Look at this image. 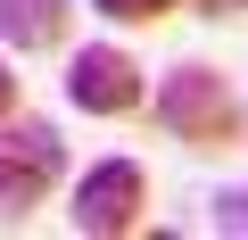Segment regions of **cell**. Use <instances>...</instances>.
<instances>
[{
	"instance_id": "7a4b0ae2",
	"label": "cell",
	"mask_w": 248,
	"mask_h": 240,
	"mask_svg": "<svg viewBox=\"0 0 248 240\" xmlns=\"http://www.w3.org/2000/svg\"><path fill=\"white\" fill-rule=\"evenodd\" d=\"M141 207H149V174H141L133 158H99V166L75 182L66 224L91 232V240H124V232H141Z\"/></svg>"
},
{
	"instance_id": "9c48e42d",
	"label": "cell",
	"mask_w": 248,
	"mask_h": 240,
	"mask_svg": "<svg viewBox=\"0 0 248 240\" xmlns=\"http://www.w3.org/2000/svg\"><path fill=\"white\" fill-rule=\"evenodd\" d=\"M232 9H248V0H232Z\"/></svg>"
},
{
	"instance_id": "ba28073f",
	"label": "cell",
	"mask_w": 248,
	"mask_h": 240,
	"mask_svg": "<svg viewBox=\"0 0 248 240\" xmlns=\"http://www.w3.org/2000/svg\"><path fill=\"white\" fill-rule=\"evenodd\" d=\"M17 99H25V75H17L9 58H0V116H17Z\"/></svg>"
},
{
	"instance_id": "277c9868",
	"label": "cell",
	"mask_w": 248,
	"mask_h": 240,
	"mask_svg": "<svg viewBox=\"0 0 248 240\" xmlns=\"http://www.w3.org/2000/svg\"><path fill=\"white\" fill-rule=\"evenodd\" d=\"M66 99L83 116H141L149 108V83H141V58L116 50V42H83L66 58Z\"/></svg>"
},
{
	"instance_id": "6da1fadb",
	"label": "cell",
	"mask_w": 248,
	"mask_h": 240,
	"mask_svg": "<svg viewBox=\"0 0 248 240\" xmlns=\"http://www.w3.org/2000/svg\"><path fill=\"white\" fill-rule=\"evenodd\" d=\"M149 108H157V125H166L182 149H232V141L248 133V108H240L232 75H223V66H207V58H182Z\"/></svg>"
},
{
	"instance_id": "5b68a950",
	"label": "cell",
	"mask_w": 248,
	"mask_h": 240,
	"mask_svg": "<svg viewBox=\"0 0 248 240\" xmlns=\"http://www.w3.org/2000/svg\"><path fill=\"white\" fill-rule=\"evenodd\" d=\"M66 25H75V0H0V42L9 50H58L66 42Z\"/></svg>"
},
{
	"instance_id": "52a82bcc",
	"label": "cell",
	"mask_w": 248,
	"mask_h": 240,
	"mask_svg": "<svg viewBox=\"0 0 248 240\" xmlns=\"http://www.w3.org/2000/svg\"><path fill=\"white\" fill-rule=\"evenodd\" d=\"M215 232H232V240H248V182H232V191H215V215H207Z\"/></svg>"
},
{
	"instance_id": "3957f363",
	"label": "cell",
	"mask_w": 248,
	"mask_h": 240,
	"mask_svg": "<svg viewBox=\"0 0 248 240\" xmlns=\"http://www.w3.org/2000/svg\"><path fill=\"white\" fill-rule=\"evenodd\" d=\"M58 174H66V141H58V125H9V116H0V215L42 207Z\"/></svg>"
},
{
	"instance_id": "8992f818",
	"label": "cell",
	"mask_w": 248,
	"mask_h": 240,
	"mask_svg": "<svg viewBox=\"0 0 248 240\" xmlns=\"http://www.w3.org/2000/svg\"><path fill=\"white\" fill-rule=\"evenodd\" d=\"M91 9H99L108 25H157V17L182 9V0H91Z\"/></svg>"
}]
</instances>
